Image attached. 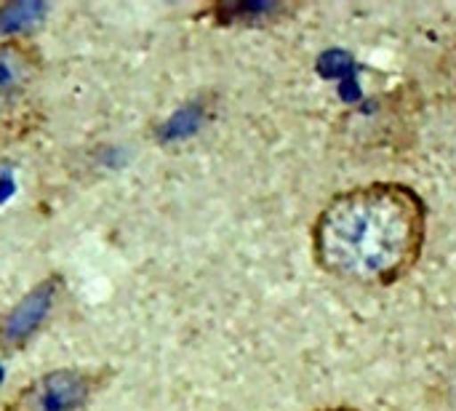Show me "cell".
Returning a JSON list of instances; mask_svg holds the SVG:
<instances>
[{
    "label": "cell",
    "mask_w": 456,
    "mask_h": 411,
    "mask_svg": "<svg viewBox=\"0 0 456 411\" xmlns=\"http://www.w3.org/2000/svg\"><path fill=\"white\" fill-rule=\"evenodd\" d=\"M45 13V5L37 0H16L0 8V35L21 32L35 27Z\"/></svg>",
    "instance_id": "5b68a950"
},
{
    "label": "cell",
    "mask_w": 456,
    "mask_h": 411,
    "mask_svg": "<svg viewBox=\"0 0 456 411\" xmlns=\"http://www.w3.org/2000/svg\"><path fill=\"white\" fill-rule=\"evenodd\" d=\"M56 289H59V284L51 278V281L40 284L37 289H32V292L8 313V318H5L3 326H0V340H3V345H8V348L24 345V342L37 332V326L43 324V318L48 316V310H51V305H53V300H56Z\"/></svg>",
    "instance_id": "3957f363"
},
{
    "label": "cell",
    "mask_w": 456,
    "mask_h": 411,
    "mask_svg": "<svg viewBox=\"0 0 456 411\" xmlns=\"http://www.w3.org/2000/svg\"><path fill=\"white\" fill-rule=\"evenodd\" d=\"M428 241V203L403 182H369L337 193L313 225L318 267L353 286L406 278Z\"/></svg>",
    "instance_id": "6da1fadb"
},
{
    "label": "cell",
    "mask_w": 456,
    "mask_h": 411,
    "mask_svg": "<svg viewBox=\"0 0 456 411\" xmlns=\"http://www.w3.org/2000/svg\"><path fill=\"white\" fill-rule=\"evenodd\" d=\"M91 396V377L83 372H53L35 380L16 396L11 411H77Z\"/></svg>",
    "instance_id": "7a4b0ae2"
},
{
    "label": "cell",
    "mask_w": 456,
    "mask_h": 411,
    "mask_svg": "<svg viewBox=\"0 0 456 411\" xmlns=\"http://www.w3.org/2000/svg\"><path fill=\"white\" fill-rule=\"evenodd\" d=\"M195 115H192V110H184V112H179V115H174V120L166 126V136H171V139H176V136H182V134H190L192 128H195Z\"/></svg>",
    "instance_id": "8992f818"
},
{
    "label": "cell",
    "mask_w": 456,
    "mask_h": 411,
    "mask_svg": "<svg viewBox=\"0 0 456 411\" xmlns=\"http://www.w3.org/2000/svg\"><path fill=\"white\" fill-rule=\"evenodd\" d=\"M318 411H361V409H355V407H326V409H318Z\"/></svg>",
    "instance_id": "52a82bcc"
},
{
    "label": "cell",
    "mask_w": 456,
    "mask_h": 411,
    "mask_svg": "<svg viewBox=\"0 0 456 411\" xmlns=\"http://www.w3.org/2000/svg\"><path fill=\"white\" fill-rule=\"evenodd\" d=\"M32 75V62L13 45L0 48V102L21 91Z\"/></svg>",
    "instance_id": "277c9868"
},
{
    "label": "cell",
    "mask_w": 456,
    "mask_h": 411,
    "mask_svg": "<svg viewBox=\"0 0 456 411\" xmlns=\"http://www.w3.org/2000/svg\"><path fill=\"white\" fill-rule=\"evenodd\" d=\"M0 382H3V366H0Z\"/></svg>",
    "instance_id": "ba28073f"
}]
</instances>
